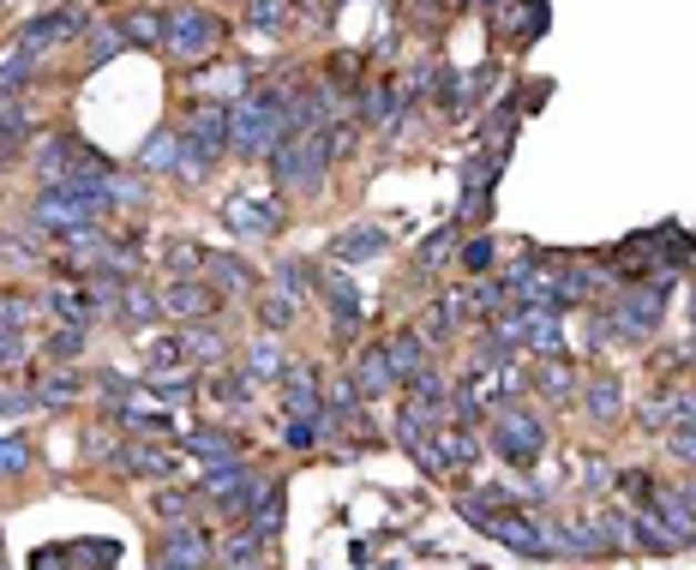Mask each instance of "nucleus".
Masks as SVG:
<instances>
[{
	"label": "nucleus",
	"instance_id": "3",
	"mask_svg": "<svg viewBox=\"0 0 696 570\" xmlns=\"http://www.w3.org/2000/svg\"><path fill=\"white\" fill-rule=\"evenodd\" d=\"M331 151H324V133H294L276 144V156H271V174H276V186L283 193H306V199H319L324 193V181H331Z\"/></svg>",
	"mask_w": 696,
	"mask_h": 570
},
{
	"label": "nucleus",
	"instance_id": "28",
	"mask_svg": "<svg viewBox=\"0 0 696 570\" xmlns=\"http://www.w3.org/2000/svg\"><path fill=\"white\" fill-rule=\"evenodd\" d=\"M174 163H181V139H174V133H151V139H144V151H139V169L144 174H174Z\"/></svg>",
	"mask_w": 696,
	"mask_h": 570
},
{
	"label": "nucleus",
	"instance_id": "2",
	"mask_svg": "<svg viewBox=\"0 0 696 570\" xmlns=\"http://www.w3.org/2000/svg\"><path fill=\"white\" fill-rule=\"evenodd\" d=\"M486 445H493L511 469H535V462L546 457V420L523 397H505L493 415H486Z\"/></svg>",
	"mask_w": 696,
	"mask_h": 570
},
{
	"label": "nucleus",
	"instance_id": "4",
	"mask_svg": "<svg viewBox=\"0 0 696 570\" xmlns=\"http://www.w3.org/2000/svg\"><path fill=\"white\" fill-rule=\"evenodd\" d=\"M666 283H673V271H660V283H631L625 295L613 301V313H606V336H618V343H648L666 318Z\"/></svg>",
	"mask_w": 696,
	"mask_h": 570
},
{
	"label": "nucleus",
	"instance_id": "11",
	"mask_svg": "<svg viewBox=\"0 0 696 570\" xmlns=\"http://www.w3.org/2000/svg\"><path fill=\"white\" fill-rule=\"evenodd\" d=\"M162 313L186 318V325H199L204 313H216V288L204 283V276H174L169 288H162Z\"/></svg>",
	"mask_w": 696,
	"mask_h": 570
},
{
	"label": "nucleus",
	"instance_id": "23",
	"mask_svg": "<svg viewBox=\"0 0 696 570\" xmlns=\"http://www.w3.org/2000/svg\"><path fill=\"white\" fill-rule=\"evenodd\" d=\"M91 156L79 151V139H49V151H37V174L42 181H67L72 169H84Z\"/></svg>",
	"mask_w": 696,
	"mask_h": 570
},
{
	"label": "nucleus",
	"instance_id": "32",
	"mask_svg": "<svg viewBox=\"0 0 696 570\" xmlns=\"http://www.w3.org/2000/svg\"><path fill=\"white\" fill-rule=\"evenodd\" d=\"M246 24L264 37H283L289 31V0H246Z\"/></svg>",
	"mask_w": 696,
	"mask_h": 570
},
{
	"label": "nucleus",
	"instance_id": "6",
	"mask_svg": "<svg viewBox=\"0 0 696 570\" xmlns=\"http://www.w3.org/2000/svg\"><path fill=\"white\" fill-rule=\"evenodd\" d=\"M222 223H229L241 241H276L283 235V204L253 199V193H229L222 199Z\"/></svg>",
	"mask_w": 696,
	"mask_h": 570
},
{
	"label": "nucleus",
	"instance_id": "12",
	"mask_svg": "<svg viewBox=\"0 0 696 570\" xmlns=\"http://www.w3.org/2000/svg\"><path fill=\"white\" fill-rule=\"evenodd\" d=\"M204 283L216 288V295H259V271L246 265V258H234V253H204Z\"/></svg>",
	"mask_w": 696,
	"mask_h": 570
},
{
	"label": "nucleus",
	"instance_id": "13",
	"mask_svg": "<svg viewBox=\"0 0 696 570\" xmlns=\"http://www.w3.org/2000/svg\"><path fill=\"white\" fill-rule=\"evenodd\" d=\"M186 139L216 163V151H229V102H199L186 121Z\"/></svg>",
	"mask_w": 696,
	"mask_h": 570
},
{
	"label": "nucleus",
	"instance_id": "27",
	"mask_svg": "<svg viewBox=\"0 0 696 570\" xmlns=\"http://www.w3.org/2000/svg\"><path fill=\"white\" fill-rule=\"evenodd\" d=\"M456 318H463V313H456V301H433V306L421 313V325H414V330H421V343H426V348H438V343H451Z\"/></svg>",
	"mask_w": 696,
	"mask_h": 570
},
{
	"label": "nucleus",
	"instance_id": "20",
	"mask_svg": "<svg viewBox=\"0 0 696 570\" xmlns=\"http://www.w3.org/2000/svg\"><path fill=\"white\" fill-rule=\"evenodd\" d=\"M121 37H127V49H162V37H169V12H157V7L127 12Z\"/></svg>",
	"mask_w": 696,
	"mask_h": 570
},
{
	"label": "nucleus",
	"instance_id": "35",
	"mask_svg": "<svg viewBox=\"0 0 696 570\" xmlns=\"http://www.w3.org/2000/svg\"><path fill=\"white\" fill-rule=\"evenodd\" d=\"M31 469V438L24 432H0V480H19Z\"/></svg>",
	"mask_w": 696,
	"mask_h": 570
},
{
	"label": "nucleus",
	"instance_id": "24",
	"mask_svg": "<svg viewBox=\"0 0 696 570\" xmlns=\"http://www.w3.org/2000/svg\"><path fill=\"white\" fill-rule=\"evenodd\" d=\"M181 355L192 360V367H222L229 343H222V330H211V325H186L181 330Z\"/></svg>",
	"mask_w": 696,
	"mask_h": 570
},
{
	"label": "nucleus",
	"instance_id": "19",
	"mask_svg": "<svg viewBox=\"0 0 696 570\" xmlns=\"http://www.w3.org/2000/svg\"><path fill=\"white\" fill-rule=\"evenodd\" d=\"M181 450H192V457L211 469V462H241V445H234L222 427H199V432H181Z\"/></svg>",
	"mask_w": 696,
	"mask_h": 570
},
{
	"label": "nucleus",
	"instance_id": "51",
	"mask_svg": "<svg viewBox=\"0 0 696 570\" xmlns=\"http://www.w3.org/2000/svg\"><path fill=\"white\" fill-rule=\"evenodd\" d=\"M678 492H685V499H690V505H696V480H685V487H678Z\"/></svg>",
	"mask_w": 696,
	"mask_h": 570
},
{
	"label": "nucleus",
	"instance_id": "21",
	"mask_svg": "<svg viewBox=\"0 0 696 570\" xmlns=\"http://www.w3.org/2000/svg\"><path fill=\"white\" fill-rule=\"evenodd\" d=\"M114 469H121V475H139V480H169L174 462L162 457L157 445H127V450H114Z\"/></svg>",
	"mask_w": 696,
	"mask_h": 570
},
{
	"label": "nucleus",
	"instance_id": "29",
	"mask_svg": "<svg viewBox=\"0 0 696 570\" xmlns=\"http://www.w3.org/2000/svg\"><path fill=\"white\" fill-rule=\"evenodd\" d=\"M114 54H127L121 19H114V24H97V31L84 37V67H102V61H114Z\"/></svg>",
	"mask_w": 696,
	"mask_h": 570
},
{
	"label": "nucleus",
	"instance_id": "22",
	"mask_svg": "<svg viewBox=\"0 0 696 570\" xmlns=\"http://www.w3.org/2000/svg\"><path fill=\"white\" fill-rule=\"evenodd\" d=\"M246 480H253V469H246V462H211V469H204V480H199V492L211 505H229L234 492L246 487Z\"/></svg>",
	"mask_w": 696,
	"mask_h": 570
},
{
	"label": "nucleus",
	"instance_id": "26",
	"mask_svg": "<svg viewBox=\"0 0 696 570\" xmlns=\"http://www.w3.org/2000/svg\"><path fill=\"white\" fill-rule=\"evenodd\" d=\"M283 510H289V492H283V480H271V487H264V499L253 505V529H259L264 540H276V535H283Z\"/></svg>",
	"mask_w": 696,
	"mask_h": 570
},
{
	"label": "nucleus",
	"instance_id": "44",
	"mask_svg": "<svg viewBox=\"0 0 696 570\" xmlns=\"http://www.w3.org/2000/svg\"><path fill=\"white\" fill-rule=\"evenodd\" d=\"M618 492H625V499H631L636 510H643L648 499H655V475H643V469H625V475H618Z\"/></svg>",
	"mask_w": 696,
	"mask_h": 570
},
{
	"label": "nucleus",
	"instance_id": "41",
	"mask_svg": "<svg viewBox=\"0 0 696 570\" xmlns=\"http://www.w3.org/2000/svg\"><path fill=\"white\" fill-rule=\"evenodd\" d=\"M283 445H289V450H319V415H289Z\"/></svg>",
	"mask_w": 696,
	"mask_h": 570
},
{
	"label": "nucleus",
	"instance_id": "34",
	"mask_svg": "<svg viewBox=\"0 0 696 570\" xmlns=\"http://www.w3.org/2000/svg\"><path fill=\"white\" fill-rule=\"evenodd\" d=\"M456 258H463L468 276H486V271L498 265V241H493V235H468L463 246H456Z\"/></svg>",
	"mask_w": 696,
	"mask_h": 570
},
{
	"label": "nucleus",
	"instance_id": "25",
	"mask_svg": "<svg viewBox=\"0 0 696 570\" xmlns=\"http://www.w3.org/2000/svg\"><path fill=\"white\" fill-rule=\"evenodd\" d=\"M583 408H588V420H618L625 415V385L618 378H588V390H583Z\"/></svg>",
	"mask_w": 696,
	"mask_h": 570
},
{
	"label": "nucleus",
	"instance_id": "45",
	"mask_svg": "<svg viewBox=\"0 0 696 570\" xmlns=\"http://www.w3.org/2000/svg\"><path fill=\"white\" fill-rule=\"evenodd\" d=\"M354 139H361V133H354L349 121H331V126H324V151H331V163H343V156H354Z\"/></svg>",
	"mask_w": 696,
	"mask_h": 570
},
{
	"label": "nucleus",
	"instance_id": "47",
	"mask_svg": "<svg viewBox=\"0 0 696 570\" xmlns=\"http://www.w3.org/2000/svg\"><path fill=\"white\" fill-rule=\"evenodd\" d=\"M31 355V343H24L19 325H0V367H19V360Z\"/></svg>",
	"mask_w": 696,
	"mask_h": 570
},
{
	"label": "nucleus",
	"instance_id": "50",
	"mask_svg": "<svg viewBox=\"0 0 696 570\" xmlns=\"http://www.w3.org/2000/svg\"><path fill=\"white\" fill-rule=\"evenodd\" d=\"M157 510L174 522H186V492H157Z\"/></svg>",
	"mask_w": 696,
	"mask_h": 570
},
{
	"label": "nucleus",
	"instance_id": "14",
	"mask_svg": "<svg viewBox=\"0 0 696 570\" xmlns=\"http://www.w3.org/2000/svg\"><path fill=\"white\" fill-rule=\"evenodd\" d=\"M319 288H324V301H331V330L349 343V336L361 330V288H354V276H324Z\"/></svg>",
	"mask_w": 696,
	"mask_h": 570
},
{
	"label": "nucleus",
	"instance_id": "40",
	"mask_svg": "<svg viewBox=\"0 0 696 570\" xmlns=\"http://www.w3.org/2000/svg\"><path fill=\"white\" fill-rule=\"evenodd\" d=\"M84 355V325H54L49 330V360H79Z\"/></svg>",
	"mask_w": 696,
	"mask_h": 570
},
{
	"label": "nucleus",
	"instance_id": "33",
	"mask_svg": "<svg viewBox=\"0 0 696 570\" xmlns=\"http://www.w3.org/2000/svg\"><path fill=\"white\" fill-rule=\"evenodd\" d=\"M121 313L132 318V325H151V318L162 313V295H157V288H144V283H127L121 288Z\"/></svg>",
	"mask_w": 696,
	"mask_h": 570
},
{
	"label": "nucleus",
	"instance_id": "15",
	"mask_svg": "<svg viewBox=\"0 0 696 570\" xmlns=\"http://www.w3.org/2000/svg\"><path fill=\"white\" fill-rule=\"evenodd\" d=\"M276 385H283V408L289 415H319L324 408V390H319V373L306 367H283V378H276Z\"/></svg>",
	"mask_w": 696,
	"mask_h": 570
},
{
	"label": "nucleus",
	"instance_id": "17",
	"mask_svg": "<svg viewBox=\"0 0 696 570\" xmlns=\"http://www.w3.org/2000/svg\"><path fill=\"white\" fill-rule=\"evenodd\" d=\"M354 385H361V397H391L396 390V373H391V355H384V343L361 348V360H354Z\"/></svg>",
	"mask_w": 696,
	"mask_h": 570
},
{
	"label": "nucleus",
	"instance_id": "8",
	"mask_svg": "<svg viewBox=\"0 0 696 570\" xmlns=\"http://www.w3.org/2000/svg\"><path fill=\"white\" fill-rule=\"evenodd\" d=\"M31 570H114L109 540H67V547H42Z\"/></svg>",
	"mask_w": 696,
	"mask_h": 570
},
{
	"label": "nucleus",
	"instance_id": "5",
	"mask_svg": "<svg viewBox=\"0 0 696 570\" xmlns=\"http://www.w3.org/2000/svg\"><path fill=\"white\" fill-rule=\"evenodd\" d=\"M222 49V19L204 7H174L169 12V37H162V54H174V61H211Z\"/></svg>",
	"mask_w": 696,
	"mask_h": 570
},
{
	"label": "nucleus",
	"instance_id": "37",
	"mask_svg": "<svg viewBox=\"0 0 696 570\" xmlns=\"http://www.w3.org/2000/svg\"><path fill=\"white\" fill-rule=\"evenodd\" d=\"M283 348L271 343V336H264V343H253V355H246V378H283Z\"/></svg>",
	"mask_w": 696,
	"mask_h": 570
},
{
	"label": "nucleus",
	"instance_id": "1",
	"mask_svg": "<svg viewBox=\"0 0 696 570\" xmlns=\"http://www.w3.org/2000/svg\"><path fill=\"white\" fill-rule=\"evenodd\" d=\"M289 102H294V91H283V84H264V91L234 96L229 102V151L246 156V163H271L276 144L294 139Z\"/></svg>",
	"mask_w": 696,
	"mask_h": 570
},
{
	"label": "nucleus",
	"instance_id": "18",
	"mask_svg": "<svg viewBox=\"0 0 696 570\" xmlns=\"http://www.w3.org/2000/svg\"><path fill=\"white\" fill-rule=\"evenodd\" d=\"M384 253H391L384 228H343V235L331 241V258H336V265H366V258H384Z\"/></svg>",
	"mask_w": 696,
	"mask_h": 570
},
{
	"label": "nucleus",
	"instance_id": "42",
	"mask_svg": "<svg viewBox=\"0 0 696 570\" xmlns=\"http://www.w3.org/2000/svg\"><path fill=\"white\" fill-rule=\"evenodd\" d=\"M144 360H151V373H174V367H186L181 336H162V343H151V348H144Z\"/></svg>",
	"mask_w": 696,
	"mask_h": 570
},
{
	"label": "nucleus",
	"instance_id": "30",
	"mask_svg": "<svg viewBox=\"0 0 696 570\" xmlns=\"http://www.w3.org/2000/svg\"><path fill=\"white\" fill-rule=\"evenodd\" d=\"M79 390H84V385H79V373H72V367H61V373H49V378H42V385L31 390V397H37L42 408H67L72 397H79Z\"/></svg>",
	"mask_w": 696,
	"mask_h": 570
},
{
	"label": "nucleus",
	"instance_id": "52",
	"mask_svg": "<svg viewBox=\"0 0 696 570\" xmlns=\"http://www.w3.org/2000/svg\"><path fill=\"white\" fill-rule=\"evenodd\" d=\"M222 570H264V564H222Z\"/></svg>",
	"mask_w": 696,
	"mask_h": 570
},
{
	"label": "nucleus",
	"instance_id": "7",
	"mask_svg": "<svg viewBox=\"0 0 696 570\" xmlns=\"http://www.w3.org/2000/svg\"><path fill=\"white\" fill-rule=\"evenodd\" d=\"M211 559H216V547L199 522H169L157 535V552H151V564H181V570H204Z\"/></svg>",
	"mask_w": 696,
	"mask_h": 570
},
{
	"label": "nucleus",
	"instance_id": "9",
	"mask_svg": "<svg viewBox=\"0 0 696 570\" xmlns=\"http://www.w3.org/2000/svg\"><path fill=\"white\" fill-rule=\"evenodd\" d=\"M643 510L666 529V540H673V547H690V540H696V505H690L678 487H655V499H648Z\"/></svg>",
	"mask_w": 696,
	"mask_h": 570
},
{
	"label": "nucleus",
	"instance_id": "46",
	"mask_svg": "<svg viewBox=\"0 0 696 570\" xmlns=\"http://www.w3.org/2000/svg\"><path fill=\"white\" fill-rule=\"evenodd\" d=\"M97 390H102V403H109V408H127L139 385H132L127 373H102V378H97Z\"/></svg>",
	"mask_w": 696,
	"mask_h": 570
},
{
	"label": "nucleus",
	"instance_id": "53",
	"mask_svg": "<svg viewBox=\"0 0 696 570\" xmlns=\"http://www.w3.org/2000/svg\"><path fill=\"white\" fill-rule=\"evenodd\" d=\"M151 570H181V564H151Z\"/></svg>",
	"mask_w": 696,
	"mask_h": 570
},
{
	"label": "nucleus",
	"instance_id": "36",
	"mask_svg": "<svg viewBox=\"0 0 696 570\" xmlns=\"http://www.w3.org/2000/svg\"><path fill=\"white\" fill-rule=\"evenodd\" d=\"M396 109H403V91H396V84H373V91L361 96V121H391L396 126Z\"/></svg>",
	"mask_w": 696,
	"mask_h": 570
},
{
	"label": "nucleus",
	"instance_id": "49",
	"mask_svg": "<svg viewBox=\"0 0 696 570\" xmlns=\"http://www.w3.org/2000/svg\"><path fill=\"white\" fill-rule=\"evenodd\" d=\"M456 253V235H433V246H421V271H433L438 258H451Z\"/></svg>",
	"mask_w": 696,
	"mask_h": 570
},
{
	"label": "nucleus",
	"instance_id": "39",
	"mask_svg": "<svg viewBox=\"0 0 696 570\" xmlns=\"http://www.w3.org/2000/svg\"><path fill=\"white\" fill-rule=\"evenodd\" d=\"M294 306H301V301H289L283 288H271V295H259V318H264L271 330H289V325H294Z\"/></svg>",
	"mask_w": 696,
	"mask_h": 570
},
{
	"label": "nucleus",
	"instance_id": "43",
	"mask_svg": "<svg viewBox=\"0 0 696 570\" xmlns=\"http://www.w3.org/2000/svg\"><path fill=\"white\" fill-rule=\"evenodd\" d=\"M541 390H546L553 403H565V397H571V367H565L558 355H546V367H541Z\"/></svg>",
	"mask_w": 696,
	"mask_h": 570
},
{
	"label": "nucleus",
	"instance_id": "31",
	"mask_svg": "<svg viewBox=\"0 0 696 570\" xmlns=\"http://www.w3.org/2000/svg\"><path fill=\"white\" fill-rule=\"evenodd\" d=\"M313 283H319V271L306 265V258H283V265H276V288H283L289 301H306V295H313Z\"/></svg>",
	"mask_w": 696,
	"mask_h": 570
},
{
	"label": "nucleus",
	"instance_id": "10",
	"mask_svg": "<svg viewBox=\"0 0 696 570\" xmlns=\"http://www.w3.org/2000/svg\"><path fill=\"white\" fill-rule=\"evenodd\" d=\"M84 31V7H54V12H42V19H31L19 31V49L24 54H42V49H54V42H67V37H79Z\"/></svg>",
	"mask_w": 696,
	"mask_h": 570
},
{
	"label": "nucleus",
	"instance_id": "38",
	"mask_svg": "<svg viewBox=\"0 0 696 570\" xmlns=\"http://www.w3.org/2000/svg\"><path fill=\"white\" fill-rule=\"evenodd\" d=\"M186 390H192L186 373H151L144 378V397H157V403H186Z\"/></svg>",
	"mask_w": 696,
	"mask_h": 570
},
{
	"label": "nucleus",
	"instance_id": "16",
	"mask_svg": "<svg viewBox=\"0 0 696 570\" xmlns=\"http://www.w3.org/2000/svg\"><path fill=\"white\" fill-rule=\"evenodd\" d=\"M384 355H391L396 390H403L408 378H421V373H426V343H421V330H396V336H384Z\"/></svg>",
	"mask_w": 696,
	"mask_h": 570
},
{
	"label": "nucleus",
	"instance_id": "48",
	"mask_svg": "<svg viewBox=\"0 0 696 570\" xmlns=\"http://www.w3.org/2000/svg\"><path fill=\"white\" fill-rule=\"evenodd\" d=\"M666 450L678 462H696V427H666Z\"/></svg>",
	"mask_w": 696,
	"mask_h": 570
}]
</instances>
